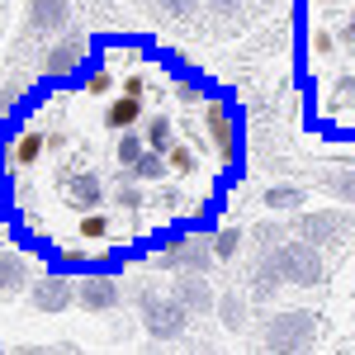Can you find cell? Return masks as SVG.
Masks as SVG:
<instances>
[{
	"instance_id": "cell-14",
	"label": "cell",
	"mask_w": 355,
	"mask_h": 355,
	"mask_svg": "<svg viewBox=\"0 0 355 355\" xmlns=\"http://www.w3.org/2000/svg\"><path fill=\"white\" fill-rule=\"evenodd\" d=\"M214 313H218L223 331H232V336L251 327V299H246L242 289H223L218 303H214Z\"/></svg>"
},
{
	"instance_id": "cell-30",
	"label": "cell",
	"mask_w": 355,
	"mask_h": 355,
	"mask_svg": "<svg viewBox=\"0 0 355 355\" xmlns=\"http://www.w3.org/2000/svg\"><path fill=\"white\" fill-rule=\"evenodd\" d=\"M157 10H162L166 19H194L199 15V0H157Z\"/></svg>"
},
{
	"instance_id": "cell-11",
	"label": "cell",
	"mask_w": 355,
	"mask_h": 355,
	"mask_svg": "<svg viewBox=\"0 0 355 355\" xmlns=\"http://www.w3.org/2000/svg\"><path fill=\"white\" fill-rule=\"evenodd\" d=\"M279 289H284V279H279L275 256L270 251H256V261L246 266V294H251V303H270Z\"/></svg>"
},
{
	"instance_id": "cell-25",
	"label": "cell",
	"mask_w": 355,
	"mask_h": 355,
	"mask_svg": "<svg viewBox=\"0 0 355 355\" xmlns=\"http://www.w3.org/2000/svg\"><path fill=\"white\" fill-rule=\"evenodd\" d=\"M142 152H147V142H142V128H123V133H119V142H114V162L128 171V166H133Z\"/></svg>"
},
{
	"instance_id": "cell-7",
	"label": "cell",
	"mask_w": 355,
	"mask_h": 355,
	"mask_svg": "<svg viewBox=\"0 0 355 355\" xmlns=\"http://www.w3.org/2000/svg\"><path fill=\"white\" fill-rule=\"evenodd\" d=\"M123 303V284H119V275L114 270H90L76 279V308L81 313H95V318H105Z\"/></svg>"
},
{
	"instance_id": "cell-35",
	"label": "cell",
	"mask_w": 355,
	"mask_h": 355,
	"mask_svg": "<svg viewBox=\"0 0 355 355\" xmlns=\"http://www.w3.org/2000/svg\"><path fill=\"white\" fill-rule=\"evenodd\" d=\"M85 90H90V95H110V90H114V76L105 71V67H90V76H85Z\"/></svg>"
},
{
	"instance_id": "cell-37",
	"label": "cell",
	"mask_w": 355,
	"mask_h": 355,
	"mask_svg": "<svg viewBox=\"0 0 355 355\" xmlns=\"http://www.w3.org/2000/svg\"><path fill=\"white\" fill-rule=\"evenodd\" d=\"M123 95H137V100H142V95H147V81H142V76H128V81H123Z\"/></svg>"
},
{
	"instance_id": "cell-31",
	"label": "cell",
	"mask_w": 355,
	"mask_h": 355,
	"mask_svg": "<svg viewBox=\"0 0 355 355\" xmlns=\"http://www.w3.org/2000/svg\"><path fill=\"white\" fill-rule=\"evenodd\" d=\"M19 95H24V85H19V81H0V123H5V119L15 114Z\"/></svg>"
},
{
	"instance_id": "cell-17",
	"label": "cell",
	"mask_w": 355,
	"mask_h": 355,
	"mask_svg": "<svg viewBox=\"0 0 355 355\" xmlns=\"http://www.w3.org/2000/svg\"><path fill=\"white\" fill-rule=\"evenodd\" d=\"M48 152V137L38 133V128H24V133L10 137V166H19V171H28V166H38V157Z\"/></svg>"
},
{
	"instance_id": "cell-16",
	"label": "cell",
	"mask_w": 355,
	"mask_h": 355,
	"mask_svg": "<svg viewBox=\"0 0 355 355\" xmlns=\"http://www.w3.org/2000/svg\"><path fill=\"white\" fill-rule=\"evenodd\" d=\"M33 284V270H28V261L19 251H10V246H0V294H19Z\"/></svg>"
},
{
	"instance_id": "cell-33",
	"label": "cell",
	"mask_w": 355,
	"mask_h": 355,
	"mask_svg": "<svg viewBox=\"0 0 355 355\" xmlns=\"http://www.w3.org/2000/svg\"><path fill=\"white\" fill-rule=\"evenodd\" d=\"M152 294H157V284H152L147 275H137V279H128V284H123V299H133V303H147Z\"/></svg>"
},
{
	"instance_id": "cell-20",
	"label": "cell",
	"mask_w": 355,
	"mask_h": 355,
	"mask_svg": "<svg viewBox=\"0 0 355 355\" xmlns=\"http://www.w3.org/2000/svg\"><path fill=\"white\" fill-rule=\"evenodd\" d=\"M142 142H147L152 152H166V147L175 142V123H171L166 114H152V119H142Z\"/></svg>"
},
{
	"instance_id": "cell-5",
	"label": "cell",
	"mask_w": 355,
	"mask_h": 355,
	"mask_svg": "<svg viewBox=\"0 0 355 355\" xmlns=\"http://www.w3.org/2000/svg\"><path fill=\"white\" fill-rule=\"evenodd\" d=\"M137 318H142V331L152 346H175L194 322V313L175 294H152L147 303H137Z\"/></svg>"
},
{
	"instance_id": "cell-21",
	"label": "cell",
	"mask_w": 355,
	"mask_h": 355,
	"mask_svg": "<svg viewBox=\"0 0 355 355\" xmlns=\"http://www.w3.org/2000/svg\"><path fill=\"white\" fill-rule=\"evenodd\" d=\"M242 227H214V232H209V246H214V261H218V266H227V261H232V256H237V251H242Z\"/></svg>"
},
{
	"instance_id": "cell-23",
	"label": "cell",
	"mask_w": 355,
	"mask_h": 355,
	"mask_svg": "<svg viewBox=\"0 0 355 355\" xmlns=\"http://www.w3.org/2000/svg\"><path fill=\"white\" fill-rule=\"evenodd\" d=\"M251 242H256V251H275V246L289 237V223H275V218H261L251 223V232H246Z\"/></svg>"
},
{
	"instance_id": "cell-13",
	"label": "cell",
	"mask_w": 355,
	"mask_h": 355,
	"mask_svg": "<svg viewBox=\"0 0 355 355\" xmlns=\"http://www.w3.org/2000/svg\"><path fill=\"white\" fill-rule=\"evenodd\" d=\"M71 24V0H28V33H62Z\"/></svg>"
},
{
	"instance_id": "cell-12",
	"label": "cell",
	"mask_w": 355,
	"mask_h": 355,
	"mask_svg": "<svg viewBox=\"0 0 355 355\" xmlns=\"http://www.w3.org/2000/svg\"><path fill=\"white\" fill-rule=\"evenodd\" d=\"M62 194H67V204L85 214V209H100L105 204V180L95 175V171H76V175H67L62 180Z\"/></svg>"
},
{
	"instance_id": "cell-27",
	"label": "cell",
	"mask_w": 355,
	"mask_h": 355,
	"mask_svg": "<svg viewBox=\"0 0 355 355\" xmlns=\"http://www.w3.org/2000/svg\"><path fill=\"white\" fill-rule=\"evenodd\" d=\"M175 100H180V105H204V100H209V85L199 81V76H180V81H175Z\"/></svg>"
},
{
	"instance_id": "cell-26",
	"label": "cell",
	"mask_w": 355,
	"mask_h": 355,
	"mask_svg": "<svg viewBox=\"0 0 355 355\" xmlns=\"http://www.w3.org/2000/svg\"><path fill=\"white\" fill-rule=\"evenodd\" d=\"M266 209L270 214H294V209H303V190L299 185H270L266 190Z\"/></svg>"
},
{
	"instance_id": "cell-36",
	"label": "cell",
	"mask_w": 355,
	"mask_h": 355,
	"mask_svg": "<svg viewBox=\"0 0 355 355\" xmlns=\"http://www.w3.org/2000/svg\"><path fill=\"white\" fill-rule=\"evenodd\" d=\"M331 48H336V38H331L327 28H318V33H313V53H318V57H327Z\"/></svg>"
},
{
	"instance_id": "cell-19",
	"label": "cell",
	"mask_w": 355,
	"mask_h": 355,
	"mask_svg": "<svg viewBox=\"0 0 355 355\" xmlns=\"http://www.w3.org/2000/svg\"><path fill=\"white\" fill-rule=\"evenodd\" d=\"M128 175H133V180H142V185H157V180H166V175H171L166 152H152V147H147V152H142V157L128 166Z\"/></svg>"
},
{
	"instance_id": "cell-24",
	"label": "cell",
	"mask_w": 355,
	"mask_h": 355,
	"mask_svg": "<svg viewBox=\"0 0 355 355\" xmlns=\"http://www.w3.org/2000/svg\"><path fill=\"white\" fill-rule=\"evenodd\" d=\"M166 166H171V175H180V180L199 175V157L190 152V142H171V147H166Z\"/></svg>"
},
{
	"instance_id": "cell-22",
	"label": "cell",
	"mask_w": 355,
	"mask_h": 355,
	"mask_svg": "<svg viewBox=\"0 0 355 355\" xmlns=\"http://www.w3.org/2000/svg\"><path fill=\"white\" fill-rule=\"evenodd\" d=\"M110 232H114V218L100 214V209H85L81 218H76V237H81V242H105Z\"/></svg>"
},
{
	"instance_id": "cell-28",
	"label": "cell",
	"mask_w": 355,
	"mask_h": 355,
	"mask_svg": "<svg viewBox=\"0 0 355 355\" xmlns=\"http://www.w3.org/2000/svg\"><path fill=\"white\" fill-rule=\"evenodd\" d=\"M199 10H204V15H214V19H223V24H227V19H237V15H242V10H246V0H199Z\"/></svg>"
},
{
	"instance_id": "cell-39",
	"label": "cell",
	"mask_w": 355,
	"mask_h": 355,
	"mask_svg": "<svg viewBox=\"0 0 355 355\" xmlns=\"http://www.w3.org/2000/svg\"><path fill=\"white\" fill-rule=\"evenodd\" d=\"M327 5H331V0H327Z\"/></svg>"
},
{
	"instance_id": "cell-18",
	"label": "cell",
	"mask_w": 355,
	"mask_h": 355,
	"mask_svg": "<svg viewBox=\"0 0 355 355\" xmlns=\"http://www.w3.org/2000/svg\"><path fill=\"white\" fill-rule=\"evenodd\" d=\"M114 209H123V214H142L147 209V194H142V180H133L128 171L114 180Z\"/></svg>"
},
{
	"instance_id": "cell-34",
	"label": "cell",
	"mask_w": 355,
	"mask_h": 355,
	"mask_svg": "<svg viewBox=\"0 0 355 355\" xmlns=\"http://www.w3.org/2000/svg\"><path fill=\"white\" fill-rule=\"evenodd\" d=\"M147 204H157V209H185L180 190H171V185H157V190L147 194Z\"/></svg>"
},
{
	"instance_id": "cell-9",
	"label": "cell",
	"mask_w": 355,
	"mask_h": 355,
	"mask_svg": "<svg viewBox=\"0 0 355 355\" xmlns=\"http://www.w3.org/2000/svg\"><path fill=\"white\" fill-rule=\"evenodd\" d=\"M204 123H209V142H214V152H218L223 162H237V119L227 110V100L209 90V100H204Z\"/></svg>"
},
{
	"instance_id": "cell-4",
	"label": "cell",
	"mask_w": 355,
	"mask_h": 355,
	"mask_svg": "<svg viewBox=\"0 0 355 355\" xmlns=\"http://www.w3.org/2000/svg\"><path fill=\"white\" fill-rule=\"evenodd\" d=\"M152 266L166 275L175 270H199L209 275L218 261H214V246H209V232H175V237H166V242H157V251H152Z\"/></svg>"
},
{
	"instance_id": "cell-2",
	"label": "cell",
	"mask_w": 355,
	"mask_h": 355,
	"mask_svg": "<svg viewBox=\"0 0 355 355\" xmlns=\"http://www.w3.org/2000/svg\"><path fill=\"white\" fill-rule=\"evenodd\" d=\"M355 232V218L341 209H294L289 214V237L318 246V251H336Z\"/></svg>"
},
{
	"instance_id": "cell-6",
	"label": "cell",
	"mask_w": 355,
	"mask_h": 355,
	"mask_svg": "<svg viewBox=\"0 0 355 355\" xmlns=\"http://www.w3.org/2000/svg\"><path fill=\"white\" fill-rule=\"evenodd\" d=\"M85 57H90V38H85L81 28L67 24L57 33V43L48 48V57H43V76H48V81H76Z\"/></svg>"
},
{
	"instance_id": "cell-10",
	"label": "cell",
	"mask_w": 355,
	"mask_h": 355,
	"mask_svg": "<svg viewBox=\"0 0 355 355\" xmlns=\"http://www.w3.org/2000/svg\"><path fill=\"white\" fill-rule=\"evenodd\" d=\"M171 294L185 303L194 318L214 313V303H218V289L209 284V275H199V270H175L171 275Z\"/></svg>"
},
{
	"instance_id": "cell-3",
	"label": "cell",
	"mask_w": 355,
	"mask_h": 355,
	"mask_svg": "<svg viewBox=\"0 0 355 355\" xmlns=\"http://www.w3.org/2000/svg\"><path fill=\"white\" fill-rule=\"evenodd\" d=\"M270 256H275V266H279V279L289 289H318V284H327V251L299 242V237H284Z\"/></svg>"
},
{
	"instance_id": "cell-38",
	"label": "cell",
	"mask_w": 355,
	"mask_h": 355,
	"mask_svg": "<svg viewBox=\"0 0 355 355\" xmlns=\"http://www.w3.org/2000/svg\"><path fill=\"white\" fill-rule=\"evenodd\" d=\"M351 33H355V19H351Z\"/></svg>"
},
{
	"instance_id": "cell-8",
	"label": "cell",
	"mask_w": 355,
	"mask_h": 355,
	"mask_svg": "<svg viewBox=\"0 0 355 355\" xmlns=\"http://www.w3.org/2000/svg\"><path fill=\"white\" fill-rule=\"evenodd\" d=\"M28 303L38 308V313H48V318H57V313H67L71 303H76V279L67 270H48L33 279V289H28Z\"/></svg>"
},
{
	"instance_id": "cell-1",
	"label": "cell",
	"mask_w": 355,
	"mask_h": 355,
	"mask_svg": "<svg viewBox=\"0 0 355 355\" xmlns=\"http://www.w3.org/2000/svg\"><path fill=\"white\" fill-rule=\"evenodd\" d=\"M318 331H322V318L318 313H303V308H279L270 313L261 331L251 336L256 351H279V355H294V351H308L318 346Z\"/></svg>"
},
{
	"instance_id": "cell-29",
	"label": "cell",
	"mask_w": 355,
	"mask_h": 355,
	"mask_svg": "<svg viewBox=\"0 0 355 355\" xmlns=\"http://www.w3.org/2000/svg\"><path fill=\"white\" fill-rule=\"evenodd\" d=\"M322 185H327V190L336 194L341 204H351V209H355V171H341V175H327Z\"/></svg>"
},
{
	"instance_id": "cell-32",
	"label": "cell",
	"mask_w": 355,
	"mask_h": 355,
	"mask_svg": "<svg viewBox=\"0 0 355 355\" xmlns=\"http://www.w3.org/2000/svg\"><path fill=\"white\" fill-rule=\"evenodd\" d=\"M90 266H95V256L85 246H67L62 251V270H90Z\"/></svg>"
},
{
	"instance_id": "cell-15",
	"label": "cell",
	"mask_w": 355,
	"mask_h": 355,
	"mask_svg": "<svg viewBox=\"0 0 355 355\" xmlns=\"http://www.w3.org/2000/svg\"><path fill=\"white\" fill-rule=\"evenodd\" d=\"M142 119H147V105H142L137 95H119V100H110V105H105V128H110V133L137 128Z\"/></svg>"
}]
</instances>
